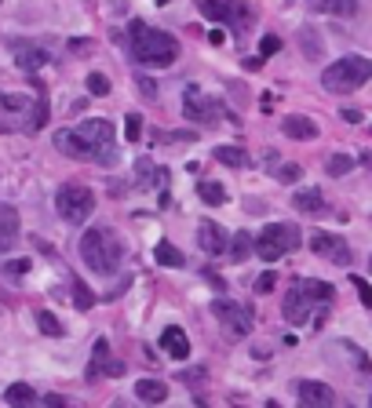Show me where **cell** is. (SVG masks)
Masks as SVG:
<instances>
[{
	"label": "cell",
	"mask_w": 372,
	"mask_h": 408,
	"mask_svg": "<svg viewBox=\"0 0 372 408\" xmlns=\"http://www.w3.org/2000/svg\"><path fill=\"white\" fill-rule=\"evenodd\" d=\"M128 44H132V55L139 66H150V70H168L175 59H179V44H175L172 33L147 22H132L128 26Z\"/></svg>",
	"instance_id": "obj_1"
},
{
	"label": "cell",
	"mask_w": 372,
	"mask_h": 408,
	"mask_svg": "<svg viewBox=\"0 0 372 408\" xmlns=\"http://www.w3.org/2000/svg\"><path fill=\"white\" fill-rule=\"evenodd\" d=\"M80 259H84V266L91 273L110 277V273L121 270L124 244L110 226H91V230H84V237H80Z\"/></svg>",
	"instance_id": "obj_2"
},
{
	"label": "cell",
	"mask_w": 372,
	"mask_h": 408,
	"mask_svg": "<svg viewBox=\"0 0 372 408\" xmlns=\"http://www.w3.org/2000/svg\"><path fill=\"white\" fill-rule=\"evenodd\" d=\"M372 77V62L362 59V55H347V59H336L332 66H325V73H321V88L332 91V95H343V91H354L369 84Z\"/></svg>",
	"instance_id": "obj_3"
},
{
	"label": "cell",
	"mask_w": 372,
	"mask_h": 408,
	"mask_svg": "<svg viewBox=\"0 0 372 408\" xmlns=\"http://www.w3.org/2000/svg\"><path fill=\"white\" fill-rule=\"evenodd\" d=\"M299 244H303L299 226H292V222H270V226H263V230H260V237H255V255L274 263V259L296 252Z\"/></svg>",
	"instance_id": "obj_4"
},
{
	"label": "cell",
	"mask_w": 372,
	"mask_h": 408,
	"mask_svg": "<svg viewBox=\"0 0 372 408\" xmlns=\"http://www.w3.org/2000/svg\"><path fill=\"white\" fill-rule=\"evenodd\" d=\"M55 211L66 222L80 226L84 219H91V211H95V193L88 186H80V183H66V186H59L55 193Z\"/></svg>",
	"instance_id": "obj_5"
},
{
	"label": "cell",
	"mask_w": 372,
	"mask_h": 408,
	"mask_svg": "<svg viewBox=\"0 0 372 408\" xmlns=\"http://www.w3.org/2000/svg\"><path fill=\"white\" fill-rule=\"evenodd\" d=\"M223 103L219 99H208V95H201V88H186V95H183V117L186 121H193V124H201V128H212V124H219L223 121Z\"/></svg>",
	"instance_id": "obj_6"
},
{
	"label": "cell",
	"mask_w": 372,
	"mask_h": 408,
	"mask_svg": "<svg viewBox=\"0 0 372 408\" xmlns=\"http://www.w3.org/2000/svg\"><path fill=\"white\" fill-rule=\"evenodd\" d=\"M212 314L219 317L223 332H226V335H234V339L248 335V332L255 328V317H252V310H248L245 303H234V299H216V303H212Z\"/></svg>",
	"instance_id": "obj_7"
},
{
	"label": "cell",
	"mask_w": 372,
	"mask_h": 408,
	"mask_svg": "<svg viewBox=\"0 0 372 408\" xmlns=\"http://www.w3.org/2000/svg\"><path fill=\"white\" fill-rule=\"evenodd\" d=\"M77 132H80V139L88 142V150H91L95 160H110L113 157V124L110 121H103V117L84 121Z\"/></svg>",
	"instance_id": "obj_8"
},
{
	"label": "cell",
	"mask_w": 372,
	"mask_h": 408,
	"mask_svg": "<svg viewBox=\"0 0 372 408\" xmlns=\"http://www.w3.org/2000/svg\"><path fill=\"white\" fill-rule=\"evenodd\" d=\"M318 303H314V296H311V288H306V277H299V281H292L288 285V296H285V303H281V310H285V317L292 321V324H306L311 321V310H314Z\"/></svg>",
	"instance_id": "obj_9"
},
{
	"label": "cell",
	"mask_w": 372,
	"mask_h": 408,
	"mask_svg": "<svg viewBox=\"0 0 372 408\" xmlns=\"http://www.w3.org/2000/svg\"><path fill=\"white\" fill-rule=\"evenodd\" d=\"M311 252L318 255V259H329V263H336V266H347L350 263V244L339 237V234H314L311 237Z\"/></svg>",
	"instance_id": "obj_10"
},
{
	"label": "cell",
	"mask_w": 372,
	"mask_h": 408,
	"mask_svg": "<svg viewBox=\"0 0 372 408\" xmlns=\"http://www.w3.org/2000/svg\"><path fill=\"white\" fill-rule=\"evenodd\" d=\"M55 150L66 153V157H73V160H95L91 150H88V142L80 139L77 128H62V132H55Z\"/></svg>",
	"instance_id": "obj_11"
},
{
	"label": "cell",
	"mask_w": 372,
	"mask_h": 408,
	"mask_svg": "<svg viewBox=\"0 0 372 408\" xmlns=\"http://www.w3.org/2000/svg\"><path fill=\"white\" fill-rule=\"evenodd\" d=\"M161 350H165L172 361H186L190 357V339L179 324H168V328L161 332Z\"/></svg>",
	"instance_id": "obj_12"
},
{
	"label": "cell",
	"mask_w": 372,
	"mask_h": 408,
	"mask_svg": "<svg viewBox=\"0 0 372 408\" xmlns=\"http://www.w3.org/2000/svg\"><path fill=\"white\" fill-rule=\"evenodd\" d=\"M281 132H285L288 139L311 142V139H318V124L306 117V113H288V117L281 121Z\"/></svg>",
	"instance_id": "obj_13"
},
{
	"label": "cell",
	"mask_w": 372,
	"mask_h": 408,
	"mask_svg": "<svg viewBox=\"0 0 372 408\" xmlns=\"http://www.w3.org/2000/svg\"><path fill=\"white\" fill-rule=\"evenodd\" d=\"M299 401H303V405H314V408H329V405L336 401V394H332L329 383L303 379V383H299Z\"/></svg>",
	"instance_id": "obj_14"
},
{
	"label": "cell",
	"mask_w": 372,
	"mask_h": 408,
	"mask_svg": "<svg viewBox=\"0 0 372 408\" xmlns=\"http://www.w3.org/2000/svg\"><path fill=\"white\" fill-rule=\"evenodd\" d=\"M15 62H19V70L26 73H37L47 66V52L37 44H15Z\"/></svg>",
	"instance_id": "obj_15"
},
{
	"label": "cell",
	"mask_w": 372,
	"mask_h": 408,
	"mask_svg": "<svg viewBox=\"0 0 372 408\" xmlns=\"http://www.w3.org/2000/svg\"><path fill=\"white\" fill-rule=\"evenodd\" d=\"M198 11L212 22H230L234 15H241V8L234 4V0H198Z\"/></svg>",
	"instance_id": "obj_16"
},
{
	"label": "cell",
	"mask_w": 372,
	"mask_h": 408,
	"mask_svg": "<svg viewBox=\"0 0 372 408\" xmlns=\"http://www.w3.org/2000/svg\"><path fill=\"white\" fill-rule=\"evenodd\" d=\"M198 241H201V248H204L208 255H219V252H226V234L219 230L216 222H208V219L198 226Z\"/></svg>",
	"instance_id": "obj_17"
},
{
	"label": "cell",
	"mask_w": 372,
	"mask_h": 408,
	"mask_svg": "<svg viewBox=\"0 0 372 408\" xmlns=\"http://www.w3.org/2000/svg\"><path fill=\"white\" fill-rule=\"evenodd\" d=\"M135 398L142 405H161L168 398V383H161V379H139L135 383Z\"/></svg>",
	"instance_id": "obj_18"
},
{
	"label": "cell",
	"mask_w": 372,
	"mask_h": 408,
	"mask_svg": "<svg viewBox=\"0 0 372 408\" xmlns=\"http://www.w3.org/2000/svg\"><path fill=\"white\" fill-rule=\"evenodd\" d=\"M103 372H113V365H110V342H106V339H95V347H91V365H88V379H99Z\"/></svg>",
	"instance_id": "obj_19"
},
{
	"label": "cell",
	"mask_w": 372,
	"mask_h": 408,
	"mask_svg": "<svg viewBox=\"0 0 372 408\" xmlns=\"http://www.w3.org/2000/svg\"><path fill=\"white\" fill-rule=\"evenodd\" d=\"M292 204H296V211H303V216H321V211H325V197H321V190H296Z\"/></svg>",
	"instance_id": "obj_20"
},
{
	"label": "cell",
	"mask_w": 372,
	"mask_h": 408,
	"mask_svg": "<svg viewBox=\"0 0 372 408\" xmlns=\"http://www.w3.org/2000/svg\"><path fill=\"white\" fill-rule=\"evenodd\" d=\"M11 241H19V211L11 204H0V248Z\"/></svg>",
	"instance_id": "obj_21"
},
{
	"label": "cell",
	"mask_w": 372,
	"mask_h": 408,
	"mask_svg": "<svg viewBox=\"0 0 372 408\" xmlns=\"http://www.w3.org/2000/svg\"><path fill=\"white\" fill-rule=\"evenodd\" d=\"M314 11H325V15H336V19H350L358 11V0H311Z\"/></svg>",
	"instance_id": "obj_22"
},
{
	"label": "cell",
	"mask_w": 372,
	"mask_h": 408,
	"mask_svg": "<svg viewBox=\"0 0 372 408\" xmlns=\"http://www.w3.org/2000/svg\"><path fill=\"white\" fill-rule=\"evenodd\" d=\"M255 252V237L252 234H234V241H230V263H245V259Z\"/></svg>",
	"instance_id": "obj_23"
},
{
	"label": "cell",
	"mask_w": 372,
	"mask_h": 408,
	"mask_svg": "<svg viewBox=\"0 0 372 408\" xmlns=\"http://www.w3.org/2000/svg\"><path fill=\"white\" fill-rule=\"evenodd\" d=\"M216 160L226 168H245L248 165V153L241 146H216Z\"/></svg>",
	"instance_id": "obj_24"
},
{
	"label": "cell",
	"mask_w": 372,
	"mask_h": 408,
	"mask_svg": "<svg viewBox=\"0 0 372 408\" xmlns=\"http://www.w3.org/2000/svg\"><path fill=\"white\" fill-rule=\"evenodd\" d=\"M4 401L8 405H37V390L29 386V383H11L4 390Z\"/></svg>",
	"instance_id": "obj_25"
},
{
	"label": "cell",
	"mask_w": 372,
	"mask_h": 408,
	"mask_svg": "<svg viewBox=\"0 0 372 408\" xmlns=\"http://www.w3.org/2000/svg\"><path fill=\"white\" fill-rule=\"evenodd\" d=\"M135 183L139 186H154V183H165V168H154V160L142 157L135 165Z\"/></svg>",
	"instance_id": "obj_26"
},
{
	"label": "cell",
	"mask_w": 372,
	"mask_h": 408,
	"mask_svg": "<svg viewBox=\"0 0 372 408\" xmlns=\"http://www.w3.org/2000/svg\"><path fill=\"white\" fill-rule=\"evenodd\" d=\"M198 197H201L204 204L219 208V204H226V190H223V183H212V179H204V183H198Z\"/></svg>",
	"instance_id": "obj_27"
},
{
	"label": "cell",
	"mask_w": 372,
	"mask_h": 408,
	"mask_svg": "<svg viewBox=\"0 0 372 408\" xmlns=\"http://www.w3.org/2000/svg\"><path fill=\"white\" fill-rule=\"evenodd\" d=\"M154 259L161 266H172V270H179L183 266V252L175 248V244H168V241H161L157 248H154Z\"/></svg>",
	"instance_id": "obj_28"
},
{
	"label": "cell",
	"mask_w": 372,
	"mask_h": 408,
	"mask_svg": "<svg viewBox=\"0 0 372 408\" xmlns=\"http://www.w3.org/2000/svg\"><path fill=\"white\" fill-rule=\"evenodd\" d=\"M299 44H303V55L311 59V62H318V59H321V52H325V47H321V37L314 33L311 26L299 29Z\"/></svg>",
	"instance_id": "obj_29"
},
{
	"label": "cell",
	"mask_w": 372,
	"mask_h": 408,
	"mask_svg": "<svg viewBox=\"0 0 372 408\" xmlns=\"http://www.w3.org/2000/svg\"><path fill=\"white\" fill-rule=\"evenodd\" d=\"M325 172H329L332 179H339V175L354 172V157H350V153H332V157L325 160Z\"/></svg>",
	"instance_id": "obj_30"
},
{
	"label": "cell",
	"mask_w": 372,
	"mask_h": 408,
	"mask_svg": "<svg viewBox=\"0 0 372 408\" xmlns=\"http://www.w3.org/2000/svg\"><path fill=\"white\" fill-rule=\"evenodd\" d=\"M37 328L44 335H62V321L52 314V310H40V314H37Z\"/></svg>",
	"instance_id": "obj_31"
},
{
	"label": "cell",
	"mask_w": 372,
	"mask_h": 408,
	"mask_svg": "<svg viewBox=\"0 0 372 408\" xmlns=\"http://www.w3.org/2000/svg\"><path fill=\"white\" fill-rule=\"evenodd\" d=\"M88 91L95 95V99H103V95H110V80L103 73H88Z\"/></svg>",
	"instance_id": "obj_32"
},
{
	"label": "cell",
	"mask_w": 372,
	"mask_h": 408,
	"mask_svg": "<svg viewBox=\"0 0 372 408\" xmlns=\"http://www.w3.org/2000/svg\"><path fill=\"white\" fill-rule=\"evenodd\" d=\"M47 124V99H44V88H40V99H37V106H34V121H29V128H44Z\"/></svg>",
	"instance_id": "obj_33"
},
{
	"label": "cell",
	"mask_w": 372,
	"mask_h": 408,
	"mask_svg": "<svg viewBox=\"0 0 372 408\" xmlns=\"http://www.w3.org/2000/svg\"><path fill=\"white\" fill-rule=\"evenodd\" d=\"M350 285L358 288V296H362V306H365V310H372V285L365 281V277H350Z\"/></svg>",
	"instance_id": "obj_34"
},
{
	"label": "cell",
	"mask_w": 372,
	"mask_h": 408,
	"mask_svg": "<svg viewBox=\"0 0 372 408\" xmlns=\"http://www.w3.org/2000/svg\"><path fill=\"white\" fill-rule=\"evenodd\" d=\"M139 132H142V117H139V113H128V124H124L128 142H139Z\"/></svg>",
	"instance_id": "obj_35"
},
{
	"label": "cell",
	"mask_w": 372,
	"mask_h": 408,
	"mask_svg": "<svg viewBox=\"0 0 372 408\" xmlns=\"http://www.w3.org/2000/svg\"><path fill=\"white\" fill-rule=\"evenodd\" d=\"M274 285H278V273H274V270H267V273H260V277H255V292H260V296H267V292H274Z\"/></svg>",
	"instance_id": "obj_36"
},
{
	"label": "cell",
	"mask_w": 372,
	"mask_h": 408,
	"mask_svg": "<svg viewBox=\"0 0 372 408\" xmlns=\"http://www.w3.org/2000/svg\"><path fill=\"white\" fill-rule=\"evenodd\" d=\"M0 109H15V113H22V109H29V103L22 99V95H0Z\"/></svg>",
	"instance_id": "obj_37"
},
{
	"label": "cell",
	"mask_w": 372,
	"mask_h": 408,
	"mask_svg": "<svg viewBox=\"0 0 372 408\" xmlns=\"http://www.w3.org/2000/svg\"><path fill=\"white\" fill-rule=\"evenodd\" d=\"M299 175H303L299 165H281L278 168V183H299Z\"/></svg>",
	"instance_id": "obj_38"
},
{
	"label": "cell",
	"mask_w": 372,
	"mask_h": 408,
	"mask_svg": "<svg viewBox=\"0 0 372 408\" xmlns=\"http://www.w3.org/2000/svg\"><path fill=\"white\" fill-rule=\"evenodd\" d=\"M73 288H77V296H73V303H77V310H88V306L95 303V296H91V292H88L84 285H80V281H77Z\"/></svg>",
	"instance_id": "obj_39"
},
{
	"label": "cell",
	"mask_w": 372,
	"mask_h": 408,
	"mask_svg": "<svg viewBox=\"0 0 372 408\" xmlns=\"http://www.w3.org/2000/svg\"><path fill=\"white\" fill-rule=\"evenodd\" d=\"M135 84H139V91L147 95V99H157V84H154L150 77H142V73H139V77H135Z\"/></svg>",
	"instance_id": "obj_40"
},
{
	"label": "cell",
	"mask_w": 372,
	"mask_h": 408,
	"mask_svg": "<svg viewBox=\"0 0 372 408\" xmlns=\"http://www.w3.org/2000/svg\"><path fill=\"white\" fill-rule=\"evenodd\" d=\"M278 47H281V40H278V37H263L260 52H263V55H274V52H278ZM263 55H260V59H263Z\"/></svg>",
	"instance_id": "obj_41"
},
{
	"label": "cell",
	"mask_w": 372,
	"mask_h": 408,
	"mask_svg": "<svg viewBox=\"0 0 372 408\" xmlns=\"http://www.w3.org/2000/svg\"><path fill=\"white\" fill-rule=\"evenodd\" d=\"M29 270V259H19V263H8V273H26Z\"/></svg>",
	"instance_id": "obj_42"
},
{
	"label": "cell",
	"mask_w": 372,
	"mask_h": 408,
	"mask_svg": "<svg viewBox=\"0 0 372 408\" xmlns=\"http://www.w3.org/2000/svg\"><path fill=\"white\" fill-rule=\"evenodd\" d=\"M47 408H62V405H66V398H59V394H47V398H40Z\"/></svg>",
	"instance_id": "obj_43"
},
{
	"label": "cell",
	"mask_w": 372,
	"mask_h": 408,
	"mask_svg": "<svg viewBox=\"0 0 372 408\" xmlns=\"http://www.w3.org/2000/svg\"><path fill=\"white\" fill-rule=\"evenodd\" d=\"M339 117H343V121H350V124H358V121H362V113H358V109H343V113H339Z\"/></svg>",
	"instance_id": "obj_44"
},
{
	"label": "cell",
	"mask_w": 372,
	"mask_h": 408,
	"mask_svg": "<svg viewBox=\"0 0 372 408\" xmlns=\"http://www.w3.org/2000/svg\"><path fill=\"white\" fill-rule=\"evenodd\" d=\"M208 40H212V44H223L226 37H223V29H212V33H208Z\"/></svg>",
	"instance_id": "obj_45"
},
{
	"label": "cell",
	"mask_w": 372,
	"mask_h": 408,
	"mask_svg": "<svg viewBox=\"0 0 372 408\" xmlns=\"http://www.w3.org/2000/svg\"><path fill=\"white\" fill-rule=\"evenodd\" d=\"M369 270H372V255H369Z\"/></svg>",
	"instance_id": "obj_46"
}]
</instances>
